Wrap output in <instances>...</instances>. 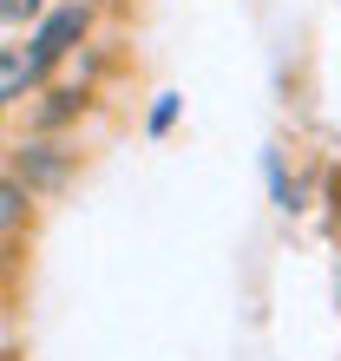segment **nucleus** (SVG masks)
Wrapping results in <instances>:
<instances>
[{
    "instance_id": "nucleus-3",
    "label": "nucleus",
    "mask_w": 341,
    "mask_h": 361,
    "mask_svg": "<svg viewBox=\"0 0 341 361\" xmlns=\"http://www.w3.org/2000/svg\"><path fill=\"white\" fill-rule=\"evenodd\" d=\"M46 79H39V66L27 59V47H0V112H13V105H27Z\"/></svg>"
},
{
    "instance_id": "nucleus-2",
    "label": "nucleus",
    "mask_w": 341,
    "mask_h": 361,
    "mask_svg": "<svg viewBox=\"0 0 341 361\" xmlns=\"http://www.w3.org/2000/svg\"><path fill=\"white\" fill-rule=\"evenodd\" d=\"M73 164H79V152H66V145H53V138H20L13 145V178L33 190H59L73 178Z\"/></svg>"
},
{
    "instance_id": "nucleus-7",
    "label": "nucleus",
    "mask_w": 341,
    "mask_h": 361,
    "mask_svg": "<svg viewBox=\"0 0 341 361\" xmlns=\"http://www.w3.org/2000/svg\"><path fill=\"white\" fill-rule=\"evenodd\" d=\"M0 361H20V355H13V348H0Z\"/></svg>"
},
{
    "instance_id": "nucleus-5",
    "label": "nucleus",
    "mask_w": 341,
    "mask_h": 361,
    "mask_svg": "<svg viewBox=\"0 0 341 361\" xmlns=\"http://www.w3.org/2000/svg\"><path fill=\"white\" fill-rule=\"evenodd\" d=\"M39 132H53V125H66V118H79L85 105H92V92L85 86H39Z\"/></svg>"
},
{
    "instance_id": "nucleus-1",
    "label": "nucleus",
    "mask_w": 341,
    "mask_h": 361,
    "mask_svg": "<svg viewBox=\"0 0 341 361\" xmlns=\"http://www.w3.org/2000/svg\"><path fill=\"white\" fill-rule=\"evenodd\" d=\"M92 20H99V0H59V7H46V13L27 27V59L39 66V79H53L59 59H66L73 47H85Z\"/></svg>"
},
{
    "instance_id": "nucleus-8",
    "label": "nucleus",
    "mask_w": 341,
    "mask_h": 361,
    "mask_svg": "<svg viewBox=\"0 0 341 361\" xmlns=\"http://www.w3.org/2000/svg\"><path fill=\"white\" fill-rule=\"evenodd\" d=\"M0 269H7V250H0Z\"/></svg>"
},
{
    "instance_id": "nucleus-4",
    "label": "nucleus",
    "mask_w": 341,
    "mask_h": 361,
    "mask_svg": "<svg viewBox=\"0 0 341 361\" xmlns=\"http://www.w3.org/2000/svg\"><path fill=\"white\" fill-rule=\"evenodd\" d=\"M27 224H33V190L20 184L13 171H0V243H13Z\"/></svg>"
},
{
    "instance_id": "nucleus-6",
    "label": "nucleus",
    "mask_w": 341,
    "mask_h": 361,
    "mask_svg": "<svg viewBox=\"0 0 341 361\" xmlns=\"http://www.w3.org/2000/svg\"><path fill=\"white\" fill-rule=\"evenodd\" d=\"M46 13V0H0V27H33Z\"/></svg>"
}]
</instances>
